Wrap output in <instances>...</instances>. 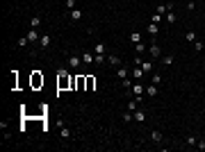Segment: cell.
I'll return each mask as SVG.
<instances>
[{"label": "cell", "mask_w": 205, "mask_h": 152, "mask_svg": "<svg viewBox=\"0 0 205 152\" xmlns=\"http://www.w3.org/2000/svg\"><path fill=\"white\" fill-rule=\"evenodd\" d=\"M68 86H73V77H68V70L59 68V73H57V89L64 91V89H68Z\"/></svg>", "instance_id": "6da1fadb"}, {"label": "cell", "mask_w": 205, "mask_h": 152, "mask_svg": "<svg viewBox=\"0 0 205 152\" xmlns=\"http://www.w3.org/2000/svg\"><path fill=\"white\" fill-rule=\"evenodd\" d=\"M80 64H82V57H80V55H71V57H68V68H71V70H75Z\"/></svg>", "instance_id": "7a4b0ae2"}, {"label": "cell", "mask_w": 205, "mask_h": 152, "mask_svg": "<svg viewBox=\"0 0 205 152\" xmlns=\"http://www.w3.org/2000/svg\"><path fill=\"white\" fill-rule=\"evenodd\" d=\"M32 86H34V89L43 86V75H41V73H37V70L32 73Z\"/></svg>", "instance_id": "3957f363"}, {"label": "cell", "mask_w": 205, "mask_h": 152, "mask_svg": "<svg viewBox=\"0 0 205 152\" xmlns=\"http://www.w3.org/2000/svg\"><path fill=\"white\" fill-rule=\"evenodd\" d=\"M128 75H130V70H128L125 66H123V64H121V66L116 68V77H119V80H125Z\"/></svg>", "instance_id": "277c9868"}, {"label": "cell", "mask_w": 205, "mask_h": 152, "mask_svg": "<svg viewBox=\"0 0 205 152\" xmlns=\"http://www.w3.org/2000/svg\"><path fill=\"white\" fill-rule=\"evenodd\" d=\"M85 86H87V77H85V75L75 77V89H77V91H82Z\"/></svg>", "instance_id": "5b68a950"}, {"label": "cell", "mask_w": 205, "mask_h": 152, "mask_svg": "<svg viewBox=\"0 0 205 152\" xmlns=\"http://www.w3.org/2000/svg\"><path fill=\"white\" fill-rule=\"evenodd\" d=\"M94 61H96V57L91 55V52H82V64L89 66V64H94Z\"/></svg>", "instance_id": "8992f818"}, {"label": "cell", "mask_w": 205, "mask_h": 152, "mask_svg": "<svg viewBox=\"0 0 205 152\" xmlns=\"http://www.w3.org/2000/svg\"><path fill=\"white\" fill-rule=\"evenodd\" d=\"M148 52H151V57H160V45H157V43H151V48H148Z\"/></svg>", "instance_id": "52a82bcc"}, {"label": "cell", "mask_w": 205, "mask_h": 152, "mask_svg": "<svg viewBox=\"0 0 205 152\" xmlns=\"http://www.w3.org/2000/svg\"><path fill=\"white\" fill-rule=\"evenodd\" d=\"M157 32H160V25L151 21V23H148V34H151V36H155V34H157Z\"/></svg>", "instance_id": "ba28073f"}, {"label": "cell", "mask_w": 205, "mask_h": 152, "mask_svg": "<svg viewBox=\"0 0 205 152\" xmlns=\"http://www.w3.org/2000/svg\"><path fill=\"white\" fill-rule=\"evenodd\" d=\"M151 141H153V143H162V132H157V129L151 132Z\"/></svg>", "instance_id": "9c48e42d"}, {"label": "cell", "mask_w": 205, "mask_h": 152, "mask_svg": "<svg viewBox=\"0 0 205 152\" xmlns=\"http://www.w3.org/2000/svg\"><path fill=\"white\" fill-rule=\"evenodd\" d=\"M27 39H30V43H32V41H39V39H41V34L37 32V30H30V32H27Z\"/></svg>", "instance_id": "30bf717a"}, {"label": "cell", "mask_w": 205, "mask_h": 152, "mask_svg": "<svg viewBox=\"0 0 205 152\" xmlns=\"http://www.w3.org/2000/svg\"><path fill=\"white\" fill-rule=\"evenodd\" d=\"M39 41H41V48H50L52 39H50V36H48V34H43V36H41V39H39Z\"/></svg>", "instance_id": "8fae6325"}, {"label": "cell", "mask_w": 205, "mask_h": 152, "mask_svg": "<svg viewBox=\"0 0 205 152\" xmlns=\"http://www.w3.org/2000/svg\"><path fill=\"white\" fill-rule=\"evenodd\" d=\"M107 61H110L112 66H116V68L121 66V59H119V57H116V55H107Z\"/></svg>", "instance_id": "7c38bea8"}, {"label": "cell", "mask_w": 205, "mask_h": 152, "mask_svg": "<svg viewBox=\"0 0 205 152\" xmlns=\"http://www.w3.org/2000/svg\"><path fill=\"white\" fill-rule=\"evenodd\" d=\"M146 93H148V95H151V98H155V95H157V86H155L153 82H151V84L146 86Z\"/></svg>", "instance_id": "4fadbf2b"}, {"label": "cell", "mask_w": 205, "mask_h": 152, "mask_svg": "<svg viewBox=\"0 0 205 152\" xmlns=\"http://www.w3.org/2000/svg\"><path fill=\"white\" fill-rule=\"evenodd\" d=\"M135 120H137V123H144V120H146V111L137 109V111H135Z\"/></svg>", "instance_id": "5bb4252c"}, {"label": "cell", "mask_w": 205, "mask_h": 152, "mask_svg": "<svg viewBox=\"0 0 205 152\" xmlns=\"http://www.w3.org/2000/svg\"><path fill=\"white\" fill-rule=\"evenodd\" d=\"M146 89L141 84H139V82H135V84H132V93H135V95H141V93H144Z\"/></svg>", "instance_id": "9a60e30c"}, {"label": "cell", "mask_w": 205, "mask_h": 152, "mask_svg": "<svg viewBox=\"0 0 205 152\" xmlns=\"http://www.w3.org/2000/svg\"><path fill=\"white\" fill-rule=\"evenodd\" d=\"M139 66H141V70H144V73H153V64H151V61H141Z\"/></svg>", "instance_id": "2e32d148"}, {"label": "cell", "mask_w": 205, "mask_h": 152, "mask_svg": "<svg viewBox=\"0 0 205 152\" xmlns=\"http://www.w3.org/2000/svg\"><path fill=\"white\" fill-rule=\"evenodd\" d=\"M164 21H169V25H173V23L178 21V16H176L173 11H166V16H164Z\"/></svg>", "instance_id": "e0dca14e"}, {"label": "cell", "mask_w": 205, "mask_h": 152, "mask_svg": "<svg viewBox=\"0 0 205 152\" xmlns=\"http://www.w3.org/2000/svg\"><path fill=\"white\" fill-rule=\"evenodd\" d=\"M82 18V11L80 9H71V21H80Z\"/></svg>", "instance_id": "ac0fdd59"}, {"label": "cell", "mask_w": 205, "mask_h": 152, "mask_svg": "<svg viewBox=\"0 0 205 152\" xmlns=\"http://www.w3.org/2000/svg\"><path fill=\"white\" fill-rule=\"evenodd\" d=\"M144 75H146V73H144V70H141V66L132 70V77H135V80H141V77H144Z\"/></svg>", "instance_id": "d6986e66"}, {"label": "cell", "mask_w": 205, "mask_h": 152, "mask_svg": "<svg viewBox=\"0 0 205 152\" xmlns=\"http://www.w3.org/2000/svg\"><path fill=\"white\" fill-rule=\"evenodd\" d=\"M39 25H41V18H39V16H37V18H32L30 27H32V30H39Z\"/></svg>", "instance_id": "ffe728a7"}, {"label": "cell", "mask_w": 205, "mask_h": 152, "mask_svg": "<svg viewBox=\"0 0 205 152\" xmlns=\"http://www.w3.org/2000/svg\"><path fill=\"white\" fill-rule=\"evenodd\" d=\"M185 36H187V41H189V43H194V41H196V32H194V30H189Z\"/></svg>", "instance_id": "44dd1931"}, {"label": "cell", "mask_w": 205, "mask_h": 152, "mask_svg": "<svg viewBox=\"0 0 205 152\" xmlns=\"http://www.w3.org/2000/svg\"><path fill=\"white\" fill-rule=\"evenodd\" d=\"M27 43H30V39H27V34H25V36H21V39H18V48H25Z\"/></svg>", "instance_id": "7402d4cb"}, {"label": "cell", "mask_w": 205, "mask_h": 152, "mask_svg": "<svg viewBox=\"0 0 205 152\" xmlns=\"http://www.w3.org/2000/svg\"><path fill=\"white\" fill-rule=\"evenodd\" d=\"M130 41H132V43H141V34H139V32H132Z\"/></svg>", "instance_id": "603a6c76"}, {"label": "cell", "mask_w": 205, "mask_h": 152, "mask_svg": "<svg viewBox=\"0 0 205 152\" xmlns=\"http://www.w3.org/2000/svg\"><path fill=\"white\" fill-rule=\"evenodd\" d=\"M59 134H62V139H71V132H68V127H64V125H62Z\"/></svg>", "instance_id": "cb8c5ba5"}, {"label": "cell", "mask_w": 205, "mask_h": 152, "mask_svg": "<svg viewBox=\"0 0 205 152\" xmlns=\"http://www.w3.org/2000/svg\"><path fill=\"white\" fill-rule=\"evenodd\" d=\"M96 55H105V43H96Z\"/></svg>", "instance_id": "d4e9b609"}, {"label": "cell", "mask_w": 205, "mask_h": 152, "mask_svg": "<svg viewBox=\"0 0 205 152\" xmlns=\"http://www.w3.org/2000/svg\"><path fill=\"white\" fill-rule=\"evenodd\" d=\"M94 84H96V80H94V77H91V75H89V77H87V89L91 91V89H94Z\"/></svg>", "instance_id": "484cf974"}, {"label": "cell", "mask_w": 205, "mask_h": 152, "mask_svg": "<svg viewBox=\"0 0 205 152\" xmlns=\"http://www.w3.org/2000/svg\"><path fill=\"white\" fill-rule=\"evenodd\" d=\"M137 104H139V102H137V98H135V100H130V102H128V109H130V111H137Z\"/></svg>", "instance_id": "4316f807"}, {"label": "cell", "mask_w": 205, "mask_h": 152, "mask_svg": "<svg viewBox=\"0 0 205 152\" xmlns=\"http://www.w3.org/2000/svg\"><path fill=\"white\" fill-rule=\"evenodd\" d=\"M135 50H137V55H141V52L146 50V45L144 43H135Z\"/></svg>", "instance_id": "83f0119b"}, {"label": "cell", "mask_w": 205, "mask_h": 152, "mask_svg": "<svg viewBox=\"0 0 205 152\" xmlns=\"http://www.w3.org/2000/svg\"><path fill=\"white\" fill-rule=\"evenodd\" d=\"M162 61H164V66H171V64H173V55H166Z\"/></svg>", "instance_id": "f1b7e54d"}, {"label": "cell", "mask_w": 205, "mask_h": 152, "mask_svg": "<svg viewBox=\"0 0 205 152\" xmlns=\"http://www.w3.org/2000/svg\"><path fill=\"white\" fill-rule=\"evenodd\" d=\"M123 89H132V80H130V77L123 80Z\"/></svg>", "instance_id": "f546056e"}, {"label": "cell", "mask_w": 205, "mask_h": 152, "mask_svg": "<svg viewBox=\"0 0 205 152\" xmlns=\"http://www.w3.org/2000/svg\"><path fill=\"white\" fill-rule=\"evenodd\" d=\"M194 48H196V52H201L205 45H203V41H194Z\"/></svg>", "instance_id": "4dcf8cb0"}, {"label": "cell", "mask_w": 205, "mask_h": 152, "mask_svg": "<svg viewBox=\"0 0 205 152\" xmlns=\"http://www.w3.org/2000/svg\"><path fill=\"white\" fill-rule=\"evenodd\" d=\"M151 80H153V84H155V86H157V84H160V82H162V77L157 75V73H155V75H153V77H151Z\"/></svg>", "instance_id": "1f68e13d"}, {"label": "cell", "mask_w": 205, "mask_h": 152, "mask_svg": "<svg viewBox=\"0 0 205 152\" xmlns=\"http://www.w3.org/2000/svg\"><path fill=\"white\" fill-rule=\"evenodd\" d=\"M107 59V57H105V55H96V64H102V61Z\"/></svg>", "instance_id": "d6a6232c"}, {"label": "cell", "mask_w": 205, "mask_h": 152, "mask_svg": "<svg viewBox=\"0 0 205 152\" xmlns=\"http://www.w3.org/2000/svg\"><path fill=\"white\" fill-rule=\"evenodd\" d=\"M66 7L68 9H75V0H66Z\"/></svg>", "instance_id": "836d02e7"}, {"label": "cell", "mask_w": 205, "mask_h": 152, "mask_svg": "<svg viewBox=\"0 0 205 152\" xmlns=\"http://www.w3.org/2000/svg\"><path fill=\"white\" fill-rule=\"evenodd\" d=\"M187 143H189V145H196L198 141H196V139H194V136H187Z\"/></svg>", "instance_id": "e575fe53"}]
</instances>
